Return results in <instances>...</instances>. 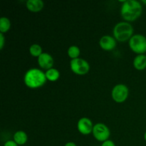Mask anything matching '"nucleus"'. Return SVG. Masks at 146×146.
Instances as JSON below:
<instances>
[{
	"label": "nucleus",
	"instance_id": "1",
	"mask_svg": "<svg viewBox=\"0 0 146 146\" xmlns=\"http://www.w3.org/2000/svg\"><path fill=\"white\" fill-rule=\"evenodd\" d=\"M123 3L121 7V15L123 20L131 22L138 19L143 12V5L136 0L119 1Z\"/></svg>",
	"mask_w": 146,
	"mask_h": 146
},
{
	"label": "nucleus",
	"instance_id": "2",
	"mask_svg": "<svg viewBox=\"0 0 146 146\" xmlns=\"http://www.w3.org/2000/svg\"><path fill=\"white\" fill-rule=\"evenodd\" d=\"M45 72L37 68H31L25 73L24 83L28 88L36 89L41 88L46 82Z\"/></svg>",
	"mask_w": 146,
	"mask_h": 146
},
{
	"label": "nucleus",
	"instance_id": "3",
	"mask_svg": "<svg viewBox=\"0 0 146 146\" xmlns=\"http://www.w3.org/2000/svg\"><path fill=\"white\" fill-rule=\"evenodd\" d=\"M134 29L132 24L127 21H121L114 26L113 29V37L117 41L125 42L131 39L134 35Z\"/></svg>",
	"mask_w": 146,
	"mask_h": 146
},
{
	"label": "nucleus",
	"instance_id": "4",
	"mask_svg": "<svg viewBox=\"0 0 146 146\" xmlns=\"http://www.w3.org/2000/svg\"><path fill=\"white\" fill-rule=\"evenodd\" d=\"M128 45L131 51L137 55L146 53V37L143 34H134L128 41Z\"/></svg>",
	"mask_w": 146,
	"mask_h": 146
},
{
	"label": "nucleus",
	"instance_id": "5",
	"mask_svg": "<svg viewBox=\"0 0 146 146\" xmlns=\"http://www.w3.org/2000/svg\"><path fill=\"white\" fill-rule=\"evenodd\" d=\"M70 68L73 73L78 76H84L90 71L89 63L81 58L72 59L70 61Z\"/></svg>",
	"mask_w": 146,
	"mask_h": 146
},
{
	"label": "nucleus",
	"instance_id": "6",
	"mask_svg": "<svg viewBox=\"0 0 146 146\" xmlns=\"http://www.w3.org/2000/svg\"><path fill=\"white\" fill-rule=\"evenodd\" d=\"M129 95V89L125 84H119L115 85L111 91V97L115 102L122 104L125 102Z\"/></svg>",
	"mask_w": 146,
	"mask_h": 146
},
{
	"label": "nucleus",
	"instance_id": "7",
	"mask_svg": "<svg viewBox=\"0 0 146 146\" xmlns=\"http://www.w3.org/2000/svg\"><path fill=\"white\" fill-rule=\"evenodd\" d=\"M92 134L96 141L103 143L107 140H109L111 131L106 124L98 123L94 125Z\"/></svg>",
	"mask_w": 146,
	"mask_h": 146
},
{
	"label": "nucleus",
	"instance_id": "8",
	"mask_svg": "<svg viewBox=\"0 0 146 146\" xmlns=\"http://www.w3.org/2000/svg\"><path fill=\"white\" fill-rule=\"evenodd\" d=\"M94 126L92 121L87 117L81 118L77 123L78 131L84 135H88L92 133Z\"/></svg>",
	"mask_w": 146,
	"mask_h": 146
},
{
	"label": "nucleus",
	"instance_id": "9",
	"mask_svg": "<svg viewBox=\"0 0 146 146\" xmlns=\"http://www.w3.org/2000/svg\"><path fill=\"white\" fill-rule=\"evenodd\" d=\"M116 45L117 41L112 36L104 35L99 40L100 47L104 51H112L116 47Z\"/></svg>",
	"mask_w": 146,
	"mask_h": 146
},
{
	"label": "nucleus",
	"instance_id": "10",
	"mask_svg": "<svg viewBox=\"0 0 146 146\" xmlns=\"http://www.w3.org/2000/svg\"><path fill=\"white\" fill-rule=\"evenodd\" d=\"M37 62H38L40 68L47 71V70L53 68L54 60L51 54L44 52L37 58Z\"/></svg>",
	"mask_w": 146,
	"mask_h": 146
},
{
	"label": "nucleus",
	"instance_id": "11",
	"mask_svg": "<svg viewBox=\"0 0 146 146\" xmlns=\"http://www.w3.org/2000/svg\"><path fill=\"white\" fill-rule=\"evenodd\" d=\"M26 7L31 12L37 13L43 9L44 3L41 0H28L26 2Z\"/></svg>",
	"mask_w": 146,
	"mask_h": 146
},
{
	"label": "nucleus",
	"instance_id": "12",
	"mask_svg": "<svg viewBox=\"0 0 146 146\" xmlns=\"http://www.w3.org/2000/svg\"><path fill=\"white\" fill-rule=\"evenodd\" d=\"M133 66L138 71H143L146 68V55L140 54L137 55L133 59Z\"/></svg>",
	"mask_w": 146,
	"mask_h": 146
},
{
	"label": "nucleus",
	"instance_id": "13",
	"mask_svg": "<svg viewBox=\"0 0 146 146\" xmlns=\"http://www.w3.org/2000/svg\"><path fill=\"white\" fill-rule=\"evenodd\" d=\"M13 139L18 145H23L27 143L28 141V135L27 133L23 131H18L14 134Z\"/></svg>",
	"mask_w": 146,
	"mask_h": 146
},
{
	"label": "nucleus",
	"instance_id": "14",
	"mask_svg": "<svg viewBox=\"0 0 146 146\" xmlns=\"http://www.w3.org/2000/svg\"><path fill=\"white\" fill-rule=\"evenodd\" d=\"M45 75L47 81H51V82H55L59 78L60 72L56 68H51L45 71Z\"/></svg>",
	"mask_w": 146,
	"mask_h": 146
},
{
	"label": "nucleus",
	"instance_id": "15",
	"mask_svg": "<svg viewBox=\"0 0 146 146\" xmlns=\"http://www.w3.org/2000/svg\"><path fill=\"white\" fill-rule=\"evenodd\" d=\"M11 28V21L9 18L2 17L0 19V33H7Z\"/></svg>",
	"mask_w": 146,
	"mask_h": 146
},
{
	"label": "nucleus",
	"instance_id": "16",
	"mask_svg": "<svg viewBox=\"0 0 146 146\" xmlns=\"http://www.w3.org/2000/svg\"><path fill=\"white\" fill-rule=\"evenodd\" d=\"M67 54H68V57L72 59H76V58H79V56L81 54V50L79 47L77 46L72 45L68 48L67 50Z\"/></svg>",
	"mask_w": 146,
	"mask_h": 146
},
{
	"label": "nucleus",
	"instance_id": "17",
	"mask_svg": "<svg viewBox=\"0 0 146 146\" xmlns=\"http://www.w3.org/2000/svg\"><path fill=\"white\" fill-rule=\"evenodd\" d=\"M29 51V54H31V56L34 57H37V58L44 53L41 46L38 44H34L30 46Z\"/></svg>",
	"mask_w": 146,
	"mask_h": 146
},
{
	"label": "nucleus",
	"instance_id": "18",
	"mask_svg": "<svg viewBox=\"0 0 146 146\" xmlns=\"http://www.w3.org/2000/svg\"><path fill=\"white\" fill-rule=\"evenodd\" d=\"M4 44H5V37H4V34L0 33V49H3Z\"/></svg>",
	"mask_w": 146,
	"mask_h": 146
},
{
	"label": "nucleus",
	"instance_id": "19",
	"mask_svg": "<svg viewBox=\"0 0 146 146\" xmlns=\"http://www.w3.org/2000/svg\"><path fill=\"white\" fill-rule=\"evenodd\" d=\"M101 146H115V144L111 140H107V141L103 142Z\"/></svg>",
	"mask_w": 146,
	"mask_h": 146
},
{
	"label": "nucleus",
	"instance_id": "20",
	"mask_svg": "<svg viewBox=\"0 0 146 146\" xmlns=\"http://www.w3.org/2000/svg\"><path fill=\"white\" fill-rule=\"evenodd\" d=\"M4 146H18V145L14 140H9L4 143Z\"/></svg>",
	"mask_w": 146,
	"mask_h": 146
},
{
	"label": "nucleus",
	"instance_id": "21",
	"mask_svg": "<svg viewBox=\"0 0 146 146\" xmlns=\"http://www.w3.org/2000/svg\"><path fill=\"white\" fill-rule=\"evenodd\" d=\"M64 146H77V145H76L75 143L74 142H68L65 144V145Z\"/></svg>",
	"mask_w": 146,
	"mask_h": 146
},
{
	"label": "nucleus",
	"instance_id": "22",
	"mask_svg": "<svg viewBox=\"0 0 146 146\" xmlns=\"http://www.w3.org/2000/svg\"><path fill=\"white\" fill-rule=\"evenodd\" d=\"M144 140H145V142H146V131H145V133H144Z\"/></svg>",
	"mask_w": 146,
	"mask_h": 146
},
{
	"label": "nucleus",
	"instance_id": "23",
	"mask_svg": "<svg viewBox=\"0 0 146 146\" xmlns=\"http://www.w3.org/2000/svg\"><path fill=\"white\" fill-rule=\"evenodd\" d=\"M142 3H143V4H145V5H146V0H143V1H142Z\"/></svg>",
	"mask_w": 146,
	"mask_h": 146
}]
</instances>
